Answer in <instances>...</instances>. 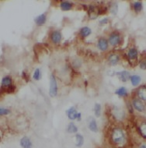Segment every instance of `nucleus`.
I'll return each instance as SVG.
<instances>
[{
    "label": "nucleus",
    "instance_id": "nucleus-1",
    "mask_svg": "<svg viewBox=\"0 0 146 148\" xmlns=\"http://www.w3.org/2000/svg\"><path fill=\"white\" fill-rule=\"evenodd\" d=\"M111 138L113 142L116 144H119L124 142V134L122 129L119 128L114 129L113 130V133L111 134Z\"/></svg>",
    "mask_w": 146,
    "mask_h": 148
},
{
    "label": "nucleus",
    "instance_id": "nucleus-2",
    "mask_svg": "<svg viewBox=\"0 0 146 148\" xmlns=\"http://www.w3.org/2000/svg\"><path fill=\"white\" fill-rule=\"evenodd\" d=\"M58 94V84L55 79V76L53 74L50 76V89L49 94L51 98H54Z\"/></svg>",
    "mask_w": 146,
    "mask_h": 148
},
{
    "label": "nucleus",
    "instance_id": "nucleus-3",
    "mask_svg": "<svg viewBox=\"0 0 146 148\" xmlns=\"http://www.w3.org/2000/svg\"><path fill=\"white\" fill-rule=\"evenodd\" d=\"M132 105L134 107V108L136 109L138 112H143L145 108V104L140 99H135L133 100L132 101Z\"/></svg>",
    "mask_w": 146,
    "mask_h": 148
},
{
    "label": "nucleus",
    "instance_id": "nucleus-4",
    "mask_svg": "<svg viewBox=\"0 0 146 148\" xmlns=\"http://www.w3.org/2000/svg\"><path fill=\"white\" fill-rule=\"evenodd\" d=\"M87 125L89 129V130L93 133H97L98 131V127H97V123L96 119L93 117H89L87 119Z\"/></svg>",
    "mask_w": 146,
    "mask_h": 148
},
{
    "label": "nucleus",
    "instance_id": "nucleus-5",
    "mask_svg": "<svg viewBox=\"0 0 146 148\" xmlns=\"http://www.w3.org/2000/svg\"><path fill=\"white\" fill-rule=\"evenodd\" d=\"M109 42L112 46H117L120 44L121 42V37L117 33H113L110 34V38H109Z\"/></svg>",
    "mask_w": 146,
    "mask_h": 148
},
{
    "label": "nucleus",
    "instance_id": "nucleus-6",
    "mask_svg": "<svg viewBox=\"0 0 146 148\" xmlns=\"http://www.w3.org/2000/svg\"><path fill=\"white\" fill-rule=\"evenodd\" d=\"M51 39L54 42L55 44H58L60 43L61 40V34L60 31H53L51 34Z\"/></svg>",
    "mask_w": 146,
    "mask_h": 148
},
{
    "label": "nucleus",
    "instance_id": "nucleus-7",
    "mask_svg": "<svg viewBox=\"0 0 146 148\" xmlns=\"http://www.w3.org/2000/svg\"><path fill=\"white\" fill-rule=\"evenodd\" d=\"M66 113L69 119H71V120L77 119L78 112L77 111H76V109L74 107H71L70 108L68 109L66 111Z\"/></svg>",
    "mask_w": 146,
    "mask_h": 148
},
{
    "label": "nucleus",
    "instance_id": "nucleus-8",
    "mask_svg": "<svg viewBox=\"0 0 146 148\" xmlns=\"http://www.w3.org/2000/svg\"><path fill=\"white\" fill-rule=\"evenodd\" d=\"M46 20H47V17L44 13L41 14L34 19V21H35V23H36L37 26H42L44 25V23H46Z\"/></svg>",
    "mask_w": 146,
    "mask_h": 148
},
{
    "label": "nucleus",
    "instance_id": "nucleus-9",
    "mask_svg": "<svg viewBox=\"0 0 146 148\" xmlns=\"http://www.w3.org/2000/svg\"><path fill=\"white\" fill-rule=\"evenodd\" d=\"M20 146L23 148H32V143L30 138L27 137H23L20 140Z\"/></svg>",
    "mask_w": 146,
    "mask_h": 148
},
{
    "label": "nucleus",
    "instance_id": "nucleus-10",
    "mask_svg": "<svg viewBox=\"0 0 146 148\" xmlns=\"http://www.w3.org/2000/svg\"><path fill=\"white\" fill-rule=\"evenodd\" d=\"M117 76H118V78L123 82H126L127 80L131 77L130 76V73L127 71H121V72H118L117 73Z\"/></svg>",
    "mask_w": 146,
    "mask_h": 148
},
{
    "label": "nucleus",
    "instance_id": "nucleus-11",
    "mask_svg": "<svg viewBox=\"0 0 146 148\" xmlns=\"http://www.w3.org/2000/svg\"><path fill=\"white\" fill-rule=\"evenodd\" d=\"M72 6H73V4L68 1H61L60 3V7L63 11H68L72 9Z\"/></svg>",
    "mask_w": 146,
    "mask_h": 148
},
{
    "label": "nucleus",
    "instance_id": "nucleus-12",
    "mask_svg": "<svg viewBox=\"0 0 146 148\" xmlns=\"http://www.w3.org/2000/svg\"><path fill=\"white\" fill-rule=\"evenodd\" d=\"M98 47L101 51H106L108 48V42L105 38H100L98 41Z\"/></svg>",
    "mask_w": 146,
    "mask_h": 148
},
{
    "label": "nucleus",
    "instance_id": "nucleus-13",
    "mask_svg": "<svg viewBox=\"0 0 146 148\" xmlns=\"http://www.w3.org/2000/svg\"><path fill=\"white\" fill-rule=\"evenodd\" d=\"M119 56L118 55H117V54H111L109 57V62H110V64L111 66H115L119 62Z\"/></svg>",
    "mask_w": 146,
    "mask_h": 148
},
{
    "label": "nucleus",
    "instance_id": "nucleus-14",
    "mask_svg": "<svg viewBox=\"0 0 146 148\" xmlns=\"http://www.w3.org/2000/svg\"><path fill=\"white\" fill-rule=\"evenodd\" d=\"M115 94L117 95H118L119 97L124 98V97H127V90L125 87H120V88H118L117 90H116Z\"/></svg>",
    "mask_w": 146,
    "mask_h": 148
},
{
    "label": "nucleus",
    "instance_id": "nucleus-15",
    "mask_svg": "<svg viewBox=\"0 0 146 148\" xmlns=\"http://www.w3.org/2000/svg\"><path fill=\"white\" fill-rule=\"evenodd\" d=\"M130 80H131V84H132L133 86H135V87L139 85V84L141 83V79L140 76L138 75L131 76L130 77Z\"/></svg>",
    "mask_w": 146,
    "mask_h": 148
},
{
    "label": "nucleus",
    "instance_id": "nucleus-16",
    "mask_svg": "<svg viewBox=\"0 0 146 148\" xmlns=\"http://www.w3.org/2000/svg\"><path fill=\"white\" fill-rule=\"evenodd\" d=\"M91 29L88 27H84L81 30H80L79 34L83 38H85V37H88L89 34H91Z\"/></svg>",
    "mask_w": 146,
    "mask_h": 148
},
{
    "label": "nucleus",
    "instance_id": "nucleus-17",
    "mask_svg": "<svg viewBox=\"0 0 146 148\" xmlns=\"http://www.w3.org/2000/svg\"><path fill=\"white\" fill-rule=\"evenodd\" d=\"M12 79L10 76H5L2 80V87H9L11 86Z\"/></svg>",
    "mask_w": 146,
    "mask_h": 148
},
{
    "label": "nucleus",
    "instance_id": "nucleus-18",
    "mask_svg": "<svg viewBox=\"0 0 146 148\" xmlns=\"http://www.w3.org/2000/svg\"><path fill=\"white\" fill-rule=\"evenodd\" d=\"M84 143V138L81 134L75 135V146L78 147H82Z\"/></svg>",
    "mask_w": 146,
    "mask_h": 148
},
{
    "label": "nucleus",
    "instance_id": "nucleus-19",
    "mask_svg": "<svg viewBox=\"0 0 146 148\" xmlns=\"http://www.w3.org/2000/svg\"><path fill=\"white\" fill-rule=\"evenodd\" d=\"M78 131L77 126L75 125L73 123H70L67 126V132L69 133H75Z\"/></svg>",
    "mask_w": 146,
    "mask_h": 148
},
{
    "label": "nucleus",
    "instance_id": "nucleus-20",
    "mask_svg": "<svg viewBox=\"0 0 146 148\" xmlns=\"http://www.w3.org/2000/svg\"><path fill=\"white\" fill-rule=\"evenodd\" d=\"M138 97L144 101H146V87H141L138 91Z\"/></svg>",
    "mask_w": 146,
    "mask_h": 148
},
{
    "label": "nucleus",
    "instance_id": "nucleus-21",
    "mask_svg": "<svg viewBox=\"0 0 146 148\" xmlns=\"http://www.w3.org/2000/svg\"><path fill=\"white\" fill-rule=\"evenodd\" d=\"M127 56L130 59H137L138 58V51L135 48H131L127 53Z\"/></svg>",
    "mask_w": 146,
    "mask_h": 148
},
{
    "label": "nucleus",
    "instance_id": "nucleus-22",
    "mask_svg": "<svg viewBox=\"0 0 146 148\" xmlns=\"http://www.w3.org/2000/svg\"><path fill=\"white\" fill-rule=\"evenodd\" d=\"M94 113H95V115L97 116V118L100 116L101 115V105L99 104H95L94 105Z\"/></svg>",
    "mask_w": 146,
    "mask_h": 148
},
{
    "label": "nucleus",
    "instance_id": "nucleus-23",
    "mask_svg": "<svg viewBox=\"0 0 146 148\" xmlns=\"http://www.w3.org/2000/svg\"><path fill=\"white\" fill-rule=\"evenodd\" d=\"M117 9H118V6H117V4L114 3H111V4L110 5V13L113 15H116L117 13Z\"/></svg>",
    "mask_w": 146,
    "mask_h": 148
},
{
    "label": "nucleus",
    "instance_id": "nucleus-24",
    "mask_svg": "<svg viewBox=\"0 0 146 148\" xmlns=\"http://www.w3.org/2000/svg\"><path fill=\"white\" fill-rule=\"evenodd\" d=\"M133 7H134V9H135L136 12H140L141 9H142V3L141 2H135L133 5Z\"/></svg>",
    "mask_w": 146,
    "mask_h": 148
},
{
    "label": "nucleus",
    "instance_id": "nucleus-25",
    "mask_svg": "<svg viewBox=\"0 0 146 148\" xmlns=\"http://www.w3.org/2000/svg\"><path fill=\"white\" fill-rule=\"evenodd\" d=\"M33 78V80H39L41 79V70H39V69H36V70H34Z\"/></svg>",
    "mask_w": 146,
    "mask_h": 148
},
{
    "label": "nucleus",
    "instance_id": "nucleus-26",
    "mask_svg": "<svg viewBox=\"0 0 146 148\" xmlns=\"http://www.w3.org/2000/svg\"><path fill=\"white\" fill-rule=\"evenodd\" d=\"M140 132L141 135H142V137L146 138V123H143V124L141 125Z\"/></svg>",
    "mask_w": 146,
    "mask_h": 148
},
{
    "label": "nucleus",
    "instance_id": "nucleus-27",
    "mask_svg": "<svg viewBox=\"0 0 146 148\" xmlns=\"http://www.w3.org/2000/svg\"><path fill=\"white\" fill-rule=\"evenodd\" d=\"M10 113V110L6 108H0V115L3 116V115H6Z\"/></svg>",
    "mask_w": 146,
    "mask_h": 148
},
{
    "label": "nucleus",
    "instance_id": "nucleus-28",
    "mask_svg": "<svg viewBox=\"0 0 146 148\" xmlns=\"http://www.w3.org/2000/svg\"><path fill=\"white\" fill-rule=\"evenodd\" d=\"M15 89H16V87H14L13 85H11V86H9V87L6 88V92H7V93H13L14 91H15Z\"/></svg>",
    "mask_w": 146,
    "mask_h": 148
},
{
    "label": "nucleus",
    "instance_id": "nucleus-29",
    "mask_svg": "<svg viewBox=\"0 0 146 148\" xmlns=\"http://www.w3.org/2000/svg\"><path fill=\"white\" fill-rule=\"evenodd\" d=\"M140 68L142 70H146V60H143L141 62Z\"/></svg>",
    "mask_w": 146,
    "mask_h": 148
},
{
    "label": "nucleus",
    "instance_id": "nucleus-30",
    "mask_svg": "<svg viewBox=\"0 0 146 148\" xmlns=\"http://www.w3.org/2000/svg\"><path fill=\"white\" fill-rule=\"evenodd\" d=\"M108 21H109V20H108L107 18H103V19H102V20L99 21V24H100V25L107 24L108 23Z\"/></svg>",
    "mask_w": 146,
    "mask_h": 148
},
{
    "label": "nucleus",
    "instance_id": "nucleus-31",
    "mask_svg": "<svg viewBox=\"0 0 146 148\" xmlns=\"http://www.w3.org/2000/svg\"><path fill=\"white\" fill-rule=\"evenodd\" d=\"M22 76H23V78L25 79V80H26L28 81L27 75V74H26V73H25V72H23V73H22Z\"/></svg>",
    "mask_w": 146,
    "mask_h": 148
},
{
    "label": "nucleus",
    "instance_id": "nucleus-32",
    "mask_svg": "<svg viewBox=\"0 0 146 148\" xmlns=\"http://www.w3.org/2000/svg\"><path fill=\"white\" fill-rule=\"evenodd\" d=\"M81 113H78V116H77V120L78 121H80L81 120Z\"/></svg>",
    "mask_w": 146,
    "mask_h": 148
},
{
    "label": "nucleus",
    "instance_id": "nucleus-33",
    "mask_svg": "<svg viewBox=\"0 0 146 148\" xmlns=\"http://www.w3.org/2000/svg\"><path fill=\"white\" fill-rule=\"evenodd\" d=\"M140 148H146V146H145V145L141 146V147H140Z\"/></svg>",
    "mask_w": 146,
    "mask_h": 148
}]
</instances>
